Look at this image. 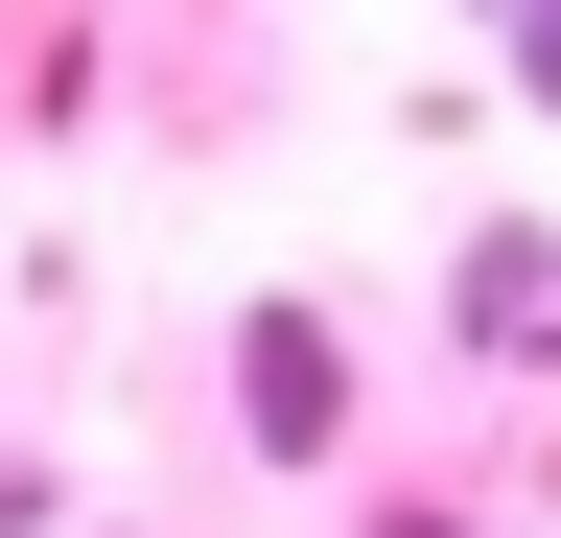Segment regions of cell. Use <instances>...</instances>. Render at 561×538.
Segmentation results:
<instances>
[{"mask_svg": "<svg viewBox=\"0 0 561 538\" xmlns=\"http://www.w3.org/2000/svg\"><path fill=\"white\" fill-rule=\"evenodd\" d=\"M234 422H257L280 468L351 422V352H328V305H257V328H234Z\"/></svg>", "mask_w": 561, "mask_h": 538, "instance_id": "obj_1", "label": "cell"}, {"mask_svg": "<svg viewBox=\"0 0 561 538\" xmlns=\"http://www.w3.org/2000/svg\"><path fill=\"white\" fill-rule=\"evenodd\" d=\"M468 328H491V352H538V328H561V257H538V234H491V257H468Z\"/></svg>", "mask_w": 561, "mask_h": 538, "instance_id": "obj_2", "label": "cell"}, {"mask_svg": "<svg viewBox=\"0 0 561 538\" xmlns=\"http://www.w3.org/2000/svg\"><path fill=\"white\" fill-rule=\"evenodd\" d=\"M491 71H515V94L561 117V0H491Z\"/></svg>", "mask_w": 561, "mask_h": 538, "instance_id": "obj_3", "label": "cell"}, {"mask_svg": "<svg viewBox=\"0 0 561 538\" xmlns=\"http://www.w3.org/2000/svg\"><path fill=\"white\" fill-rule=\"evenodd\" d=\"M375 538H445V515H375Z\"/></svg>", "mask_w": 561, "mask_h": 538, "instance_id": "obj_4", "label": "cell"}]
</instances>
